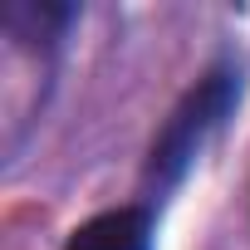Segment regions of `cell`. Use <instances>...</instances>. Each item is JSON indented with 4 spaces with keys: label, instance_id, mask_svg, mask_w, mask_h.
I'll return each instance as SVG.
<instances>
[{
    "label": "cell",
    "instance_id": "cell-2",
    "mask_svg": "<svg viewBox=\"0 0 250 250\" xmlns=\"http://www.w3.org/2000/svg\"><path fill=\"white\" fill-rule=\"evenodd\" d=\"M152 206H118L98 211L69 230L64 250H152Z\"/></svg>",
    "mask_w": 250,
    "mask_h": 250
},
{
    "label": "cell",
    "instance_id": "cell-1",
    "mask_svg": "<svg viewBox=\"0 0 250 250\" xmlns=\"http://www.w3.org/2000/svg\"><path fill=\"white\" fill-rule=\"evenodd\" d=\"M235 98H240V69L235 64L206 69V79L172 108V118L162 123V133H157V143L147 152V167H143V191L147 196H167L187 177V167L196 162L206 138L230 118Z\"/></svg>",
    "mask_w": 250,
    "mask_h": 250
},
{
    "label": "cell",
    "instance_id": "cell-3",
    "mask_svg": "<svg viewBox=\"0 0 250 250\" xmlns=\"http://www.w3.org/2000/svg\"><path fill=\"white\" fill-rule=\"evenodd\" d=\"M74 15H79L74 5H35V0H10V5H5V30L20 35L25 44H40V40L49 44Z\"/></svg>",
    "mask_w": 250,
    "mask_h": 250
}]
</instances>
